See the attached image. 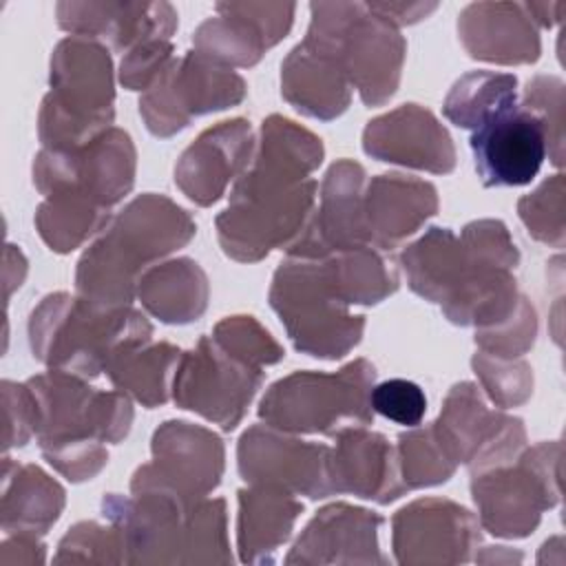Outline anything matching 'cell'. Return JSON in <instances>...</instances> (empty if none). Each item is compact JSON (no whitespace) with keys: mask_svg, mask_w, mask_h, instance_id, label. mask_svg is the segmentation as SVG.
Wrapping results in <instances>:
<instances>
[{"mask_svg":"<svg viewBox=\"0 0 566 566\" xmlns=\"http://www.w3.org/2000/svg\"><path fill=\"white\" fill-rule=\"evenodd\" d=\"M35 402V436L46 462L71 482L95 478L108 462L104 442H119L133 424L122 391H99L82 376L49 369L27 380Z\"/></svg>","mask_w":566,"mask_h":566,"instance_id":"6da1fadb","label":"cell"},{"mask_svg":"<svg viewBox=\"0 0 566 566\" xmlns=\"http://www.w3.org/2000/svg\"><path fill=\"white\" fill-rule=\"evenodd\" d=\"M195 232L190 214L168 197H135L82 254L75 272L77 294L104 310L130 305L148 265L184 248Z\"/></svg>","mask_w":566,"mask_h":566,"instance_id":"7a4b0ae2","label":"cell"},{"mask_svg":"<svg viewBox=\"0 0 566 566\" xmlns=\"http://www.w3.org/2000/svg\"><path fill=\"white\" fill-rule=\"evenodd\" d=\"M102 513L124 533L126 564H230L226 502L186 506L159 493H111Z\"/></svg>","mask_w":566,"mask_h":566,"instance_id":"3957f363","label":"cell"},{"mask_svg":"<svg viewBox=\"0 0 566 566\" xmlns=\"http://www.w3.org/2000/svg\"><path fill=\"white\" fill-rule=\"evenodd\" d=\"M148 318L126 307L104 310L80 294H49L29 316V345L33 356L51 369L93 378L133 345L148 343Z\"/></svg>","mask_w":566,"mask_h":566,"instance_id":"277c9868","label":"cell"},{"mask_svg":"<svg viewBox=\"0 0 566 566\" xmlns=\"http://www.w3.org/2000/svg\"><path fill=\"white\" fill-rule=\"evenodd\" d=\"M49 86L38 115L44 148H75L111 128L113 62L97 40L64 38L51 55Z\"/></svg>","mask_w":566,"mask_h":566,"instance_id":"5b68a950","label":"cell"},{"mask_svg":"<svg viewBox=\"0 0 566 566\" xmlns=\"http://www.w3.org/2000/svg\"><path fill=\"white\" fill-rule=\"evenodd\" d=\"M305 40L334 53L365 106L385 104L400 84L407 42L358 2H312Z\"/></svg>","mask_w":566,"mask_h":566,"instance_id":"8992f818","label":"cell"},{"mask_svg":"<svg viewBox=\"0 0 566 566\" xmlns=\"http://www.w3.org/2000/svg\"><path fill=\"white\" fill-rule=\"evenodd\" d=\"M376 369L358 358L338 371H294L279 378L259 405V418L265 424L287 433H323L354 424H371L369 405Z\"/></svg>","mask_w":566,"mask_h":566,"instance_id":"52a82bcc","label":"cell"},{"mask_svg":"<svg viewBox=\"0 0 566 566\" xmlns=\"http://www.w3.org/2000/svg\"><path fill=\"white\" fill-rule=\"evenodd\" d=\"M270 305L303 354L336 360L360 343L365 316L334 294L318 259L287 256L272 276Z\"/></svg>","mask_w":566,"mask_h":566,"instance_id":"ba28073f","label":"cell"},{"mask_svg":"<svg viewBox=\"0 0 566 566\" xmlns=\"http://www.w3.org/2000/svg\"><path fill=\"white\" fill-rule=\"evenodd\" d=\"M314 197V179L285 186L243 172L214 221L221 250L234 261L254 263L274 248H290L312 214Z\"/></svg>","mask_w":566,"mask_h":566,"instance_id":"9c48e42d","label":"cell"},{"mask_svg":"<svg viewBox=\"0 0 566 566\" xmlns=\"http://www.w3.org/2000/svg\"><path fill=\"white\" fill-rule=\"evenodd\" d=\"M473 473L471 495L480 528L495 537L531 535L542 513L559 502L562 442H539L513 460Z\"/></svg>","mask_w":566,"mask_h":566,"instance_id":"30bf717a","label":"cell"},{"mask_svg":"<svg viewBox=\"0 0 566 566\" xmlns=\"http://www.w3.org/2000/svg\"><path fill=\"white\" fill-rule=\"evenodd\" d=\"M135 146L122 128H108L75 148H42L33 184L46 197H75L111 210L135 184Z\"/></svg>","mask_w":566,"mask_h":566,"instance_id":"8fae6325","label":"cell"},{"mask_svg":"<svg viewBox=\"0 0 566 566\" xmlns=\"http://www.w3.org/2000/svg\"><path fill=\"white\" fill-rule=\"evenodd\" d=\"M245 97V82L230 66L199 51L172 57L161 75L144 91L139 113L157 137H170L192 117L237 106Z\"/></svg>","mask_w":566,"mask_h":566,"instance_id":"7c38bea8","label":"cell"},{"mask_svg":"<svg viewBox=\"0 0 566 566\" xmlns=\"http://www.w3.org/2000/svg\"><path fill=\"white\" fill-rule=\"evenodd\" d=\"M153 462L137 467L130 493H159L186 506L201 502L223 475V442L206 427L168 420L153 433Z\"/></svg>","mask_w":566,"mask_h":566,"instance_id":"4fadbf2b","label":"cell"},{"mask_svg":"<svg viewBox=\"0 0 566 566\" xmlns=\"http://www.w3.org/2000/svg\"><path fill=\"white\" fill-rule=\"evenodd\" d=\"M263 382V369L226 354L212 336L184 352L172 376V400L177 407L232 431Z\"/></svg>","mask_w":566,"mask_h":566,"instance_id":"5bb4252c","label":"cell"},{"mask_svg":"<svg viewBox=\"0 0 566 566\" xmlns=\"http://www.w3.org/2000/svg\"><path fill=\"white\" fill-rule=\"evenodd\" d=\"M431 424L449 458L471 473L509 464L526 447L522 420L491 411L473 382L453 385Z\"/></svg>","mask_w":566,"mask_h":566,"instance_id":"9a60e30c","label":"cell"},{"mask_svg":"<svg viewBox=\"0 0 566 566\" xmlns=\"http://www.w3.org/2000/svg\"><path fill=\"white\" fill-rule=\"evenodd\" d=\"M239 473L248 484L321 500L334 493L329 447L305 442L270 424H252L237 447Z\"/></svg>","mask_w":566,"mask_h":566,"instance_id":"2e32d148","label":"cell"},{"mask_svg":"<svg viewBox=\"0 0 566 566\" xmlns=\"http://www.w3.org/2000/svg\"><path fill=\"white\" fill-rule=\"evenodd\" d=\"M480 544V522L464 506L424 497L391 517V546L398 564H462Z\"/></svg>","mask_w":566,"mask_h":566,"instance_id":"e0dca14e","label":"cell"},{"mask_svg":"<svg viewBox=\"0 0 566 566\" xmlns=\"http://www.w3.org/2000/svg\"><path fill=\"white\" fill-rule=\"evenodd\" d=\"M365 168L352 159L329 166L321 186V206L287 248V256L323 259L340 250L371 245L365 219Z\"/></svg>","mask_w":566,"mask_h":566,"instance_id":"ac0fdd59","label":"cell"},{"mask_svg":"<svg viewBox=\"0 0 566 566\" xmlns=\"http://www.w3.org/2000/svg\"><path fill=\"white\" fill-rule=\"evenodd\" d=\"M217 15L199 24L192 35L195 51L226 64L254 66L263 53L279 44L294 20L292 2H219Z\"/></svg>","mask_w":566,"mask_h":566,"instance_id":"d6986e66","label":"cell"},{"mask_svg":"<svg viewBox=\"0 0 566 566\" xmlns=\"http://www.w3.org/2000/svg\"><path fill=\"white\" fill-rule=\"evenodd\" d=\"M471 150L484 186H524L546 159V135L533 113L513 106L473 130Z\"/></svg>","mask_w":566,"mask_h":566,"instance_id":"ffe728a7","label":"cell"},{"mask_svg":"<svg viewBox=\"0 0 566 566\" xmlns=\"http://www.w3.org/2000/svg\"><path fill=\"white\" fill-rule=\"evenodd\" d=\"M363 150L389 164H400L433 175L455 168V146L436 115L418 104H402L374 117L363 130Z\"/></svg>","mask_w":566,"mask_h":566,"instance_id":"44dd1931","label":"cell"},{"mask_svg":"<svg viewBox=\"0 0 566 566\" xmlns=\"http://www.w3.org/2000/svg\"><path fill=\"white\" fill-rule=\"evenodd\" d=\"M254 135L248 119H228L206 128L179 157L175 184L199 203L212 206L230 181H237L252 161Z\"/></svg>","mask_w":566,"mask_h":566,"instance_id":"7402d4cb","label":"cell"},{"mask_svg":"<svg viewBox=\"0 0 566 566\" xmlns=\"http://www.w3.org/2000/svg\"><path fill=\"white\" fill-rule=\"evenodd\" d=\"M382 517L345 502L321 509L294 542L285 564H385L378 548Z\"/></svg>","mask_w":566,"mask_h":566,"instance_id":"603a6c76","label":"cell"},{"mask_svg":"<svg viewBox=\"0 0 566 566\" xmlns=\"http://www.w3.org/2000/svg\"><path fill=\"white\" fill-rule=\"evenodd\" d=\"M329 447V478L334 493H354L378 504H389L405 495L396 449L385 436L363 424L345 427L334 433Z\"/></svg>","mask_w":566,"mask_h":566,"instance_id":"cb8c5ba5","label":"cell"},{"mask_svg":"<svg viewBox=\"0 0 566 566\" xmlns=\"http://www.w3.org/2000/svg\"><path fill=\"white\" fill-rule=\"evenodd\" d=\"M57 24L80 38L130 51L146 40H170L177 11L168 2H57Z\"/></svg>","mask_w":566,"mask_h":566,"instance_id":"d4e9b609","label":"cell"},{"mask_svg":"<svg viewBox=\"0 0 566 566\" xmlns=\"http://www.w3.org/2000/svg\"><path fill=\"white\" fill-rule=\"evenodd\" d=\"M467 53L495 64H531L539 57L537 27L524 2H473L458 18Z\"/></svg>","mask_w":566,"mask_h":566,"instance_id":"484cf974","label":"cell"},{"mask_svg":"<svg viewBox=\"0 0 566 566\" xmlns=\"http://www.w3.org/2000/svg\"><path fill=\"white\" fill-rule=\"evenodd\" d=\"M436 212L438 190L424 179L385 172L374 177L365 188L369 243L382 252L394 250Z\"/></svg>","mask_w":566,"mask_h":566,"instance_id":"4316f807","label":"cell"},{"mask_svg":"<svg viewBox=\"0 0 566 566\" xmlns=\"http://www.w3.org/2000/svg\"><path fill=\"white\" fill-rule=\"evenodd\" d=\"M281 93L301 115L334 119L352 102V86L334 53L303 38L281 64Z\"/></svg>","mask_w":566,"mask_h":566,"instance_id":"83f0119b","label":"cell"},{"mask_svg":"<svg viewBox=\"0 0 566 566\" xmlns=\"http://www.w3.org/2000/svg\"><path fill=\"white\" fill-rule=\"evenodd\" d=\"M301 513L303 504L285 491L256 484L241 489L237 515V548L241 562H272L276 548L290 539Z\"/></svg>","mask_w":566,"mask_h":566,"instance_id":"f1b7e54d","label":"cell"},{"mask_svg":"<svg viewBox=\"0 0 566 566\" xmlns=\"http://www.w3.org/2000/svg\"><path fill=\"white\" fill-rule=\"evenodd\" d=\"M64 509V489L35 464H2V531L44 535Z\"/></svg>","mask_w":566,"mask_h":566,"instance_id":"f546056e","label":"cell"},{"mask_svg":"<svg viewBox=\"0 0 566 566\" xmlns=\"http://www.w3.org/2000/svg\"><path fill=\"white\" fill-rule=\"evenodd\" d=\"M137 296L161 323L186 325L206 312L210 285L199 263L184 256L148 268L139 276Z\"/></svg>","mask_w":566,"mask_h":566,"instance_id":"4dcf8cb0","label":"cell"},{"mask_svg":"<svg viewBox=\"0 0 566 566\" xmlns=\"http://www.w3.org/2000/svg\"><path fill=\"white\" fill-rule=\"evenodd\" d=\"M409 287L440 307L460 287L467 272V254L460 237L449 228H429L400 254Z\"/></svg>","mask_w":566,"mask_h":566,"instance_id":"1f68e13d","label":"cell"},{"mask_svg":"<svg viewBox=\"0 0 566 566\" xmlns=\"http://www.w3.org/2000/svg\"><path fill=\"white\" fill-rule=\"evenodd\" d=\"M181 349L170 343H142L117 354L106 376L117 391L135 398L144 407L153 409L170 398L172 376L181 358Z\"/></svg>","mask_w":566,"mask_h":566,"instance_id":"d6a6232c","label":"cell"},{"mask_svg":"<svg viewBox=\"0 0 566 566\" xmlns=\"http://www.w3.org/2000/svg\"><path fill=\"white\" fill-rule=\"evenodd\" d=\"M334 294L347 305H374L398 290V274L374 245H358L318 259Z\"/></svg>","mask_w":566,"mask_h":566,"instance_id":"836d02e7","label":"cell"},{"mask_svg":"<svg viewBox=\"0 0 566 566\" xmlns=\"http://www.w3.org/2000/svg\"><path fill=\"white\" fill-rule=\"evenodd\" d=\"M321 161L323 144L314 133L287 117L270 115L261 126L250 164L294 181H305Z\"/></svg>","mask_w":566,"mask_h":566,"instance_id":"e575fe53","label":"cell"},{"mask_svg":"<svg viewBox=\"0 0 566 566\" xmlns=\"http://www.w3.org/2000/svg\"><path fill=\"white\" fill-rule=\"evenodd\" d=\"M517 106V80L509 73L471 71L449 91L442 113L460 128H478L491 117Z\"/></svg>","mask_w":566,"mask_h":566,"instance_id":"d590c367","label":"cell"},{"mask_svg":"<svg viewBox=\"0 0 566 566\" xmlns=\"http://www.w3.org/2000/svg\"><path fill=\"white\" fill-rule=\"evenodd\" d=\"M111 210L75 197H46L35 212V228L53 252H71L106 228Z\"/></svg>","mask_w":566,"mask_h":566,"instance_id":"8d00e7d4","label":"cell"},{"mask_svg":"<svg viewBox=\"0 0 566 566\" xmlns=\"http://www.w3.org/2000/svg\"><path fill=\"white\" fill-rule=\"evenodd\" d=\"M396 458L400 478L409 491L442 484L458 469L436 436L433 424L402 433L398 438Z\"/></svg>","mask_w":566,"mask_h":566,"instance_id":"74e56055","label":"cell"},{"mask_svg":"<svg viewBox=\"0 0 566 566\" xmlns=\"http://www.w3.org/2000/svg\"><path fill=\"white\" fill-rule=\"evenodd\" d=\"M126 542L117 524L80 522L60 539L55 564H126Z\"/></svg>","mask_w":566,"mask_h":566,"instance_id":"f35d334b","label":"cell"},{"mask_svg":"<svg viewBox=\"0 0 566 566\" xmlns=\"http://www.w3.org/2000/svg\"><path fill=\"white\" fill-rule=\"evenodd\" d=\"M212 340L230 356L263 369L283 358V347L254 316H228L212 329Z\"/></svg>","mask_w":566,"mask_h":566,"instance_id":"ab89813d","label":"cell"},{"mask_svg":"<svg viewBox=\"0 0 566 566\" xmlns=\"http://www.w3.org/2000/svg\"><path fill=\"white\" fill-rule=\"evenodd\" d=\"M486 396L500 409L524 405L533 394V369L522 358H495L475 352L471 358Z\"/></svg>","mask_w":566,"mask_h":566,"instance_id":"60d3db41","label":"cell"},{"mask_svg":"<svg viewBox=\"0 0 566 566\" xmlns=\"http://www.w3.org/2000/svg\"><path fill=\"white\" fill-rule=\"evenodd\" d=\"M517 212L528 234L553 248L564 245V175L548 177L531 195H524L517 203Z\"/></svg>","mask_w":566,"mask_h":566,"instance_id":"b9f144b4","label":"cell"},{"mask_svg":"<svg viewBox=\"0 0 566 566\" xmlns=\"http://www.w3.org/2000/svg\"><path fill=\"white\" fill-rule=\"evenodd\" d=\"M546 135V153L555 166L564 164V82L555 75H535L524 88V104Z\"/></svg>","mask_w":566,"mask_h":566,"instance_id":"7bdbcfd3","label":"cell"},{"mask_svg":"<svg viewBox=\"0 0 566 566\" xmlns=\"http://www.w3.org/2000/svg\"><path fill=\"white\" fill-rule=\"evenodd\" d=\"M537 336V314L531 301L522 294L513 314L489 329H475L478 352L495 358H520L528 352Z\"/></svg>","mask_w":566,"mask_h":566,"instance_id":"ee69618b","label":"cell"},{"mask_svg":"<svg viewBox=\"0 0 566 566\" xmlns=\"http://www.w3.org/2000/svg\"><path fill=\"white\" fill-rule=\"evenodd\" d=\"M369 405L371 411L385 416L396 424L416 427L424 418L427 396L420 385L405 378H391L371 387Z\"/></svg>","mask_w":566,"mask_h":566,"instance_id":"f6af8a7d","label":"cell"},{"mask_svg":"<svg viewBox=\"0 0 566 566\" xmlns=\"http://www.w3.org/2000/svg\"><path fill=\"white\" fill-rule=\"evenodd\" d=\"M172 60L170 40H146L122 57L119 82L128 91H146Z\"/></svg>","mask_w":566,"mask_h":566,"instance_id":"bcb514c9","label":"cell"},{"mask_svg":"<svg viewBox=\"0 0 566 566\" xmlns=\"http://www.w3.org/2000/svg\"><path fill=\"white\" fill-rule=\"evenodd\" d=\"M2 418L4 449L22 447L29 442L31 436H35V402L27 382H2Z\"/></svg>","mask_w":566,"mask_h":566,"instance_id":"7dc6e473","label":"cell"},{"mask_svg":"<svg viewBox=\"0 0 566 566\" xmlns=\"http://www.w3.org/2000/svg\"><path fill=\"white\" fill-rule=\"evenodd\" d=\"M40 535L7 533L0 544V566H31L44 562V544Z\"/></svg>","mask_w":566,"mask_h":566,"instance_id":"c3c4849f","label":"cell"},{"mask_svg":"<svg viewBox=\"0 0 566 566\" xmlns=\"http://www.w3.org/2000/svg\"><path fill=\"white\" fill-rule=\"evenodd\" d=\"M436 7V2H367V9L391 27L413 24L429 15Z\"/></svg>","mask_w":566,"mask_h":566,"instance_id":"681fc988","label":"cell"},{"mask_svg":"<svg viewBox=\"0 0 566 566\" xmlns=\"http://www.w3.org/2000/svg\"><path fill=\"white\" fill-rule=\"evenodd\" d=\"M533 22L542 27H553L562 20V11L566 9L564 2H524Z\"/></svg>","mask_w":566,"mask_h":566,"instance_id":"f907efd6","label":"cell"},{"mask_svg":"<svg viewBox=\"0 0 566 566\" xmlns=\"http://www.w3.org/2000/svg\"><path fill=\"white\" fill-rule=\"evenodd\" d=\"M475 562H522V553H511L506 546H486L475 555Z\"/></svg>","mask_w":566,"mask_h":566,"instance_id":"816d5d0a","label":"cell"}]
</instances>
